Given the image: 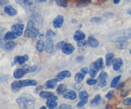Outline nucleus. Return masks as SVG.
<instances>
[{
  "label": "nucleus",
  "instance_id": "1",
  "mask_svg": "<svg viewBox=\"0 0 131 109\" xmlns=\"http://www.w3.org/2000/svg\"><path fill=\"white\" fill-rule=\"evenodd\" d=\"M16 102L21 108H31L34 106V98L27 94L22 95L19 98H17Z\"/></svg>",
  "mask_w": 131,
  "mask_h": 109
},
{
  "label": "nucleus",
  "instance_id": "2",
  "mask_svg": "<svg viewBox=\"0 0 131 109\" xmlns=\"http://www.w3.org/2000/svg\"><path fill=\"white\" fill-rule=\"evenodd\" d=\"M38 34H39V31H38V28H36V27L34 26L32 20L28 21V23H27V26H26V28H25L24 35H25L26 37L34 38V37H36Z\"/></svg>",
  "mask_w": 131,
  "mask_h": 109
},
{
  "label": "nucleus",
  "instance_id": "3",
  "mask_svg": "<svg viewBox=\"0 0 131 109\" xmlns=\"http://www.w3.org/2000/svg\"><path fill=\"white\" fill-rule=\"evenodd\" d=\"M131 37V28L126 29V31H122L120 32H117L114 35V37H112L113 42H122V41H128Z\"/></svg>",
  "mask_w": 131,
  "mask_h": 109
},
{
  "label": "nucleus",
  "instance_id": "4",
  "mask_svg": "<svg viewBox=\"0 0 131 109\" xmlns=\"http://www.w3.org/2000/svg\"><path fill=\"white\" fill-rule=\"evenodd\" d=\"M30 72V67L29 66H23L22 68H19L14 71L13 73V77L15 79H20L22 78L26 73H29Z\"/></svg>",
  "mask_w": 131,
  "mask_h": 109
},
{
  "label": "nucleus",
  "instance_id": "5",
  "mask_svg": "<svg viewBox=\"0 0 131 109\" xmlns=\"http://www.w3.org/2000/svg\"><path fill=\"white\" fill-rule=\"evenodd\" d=\"M23 31H24V25L22 23H15V24L12 25V31L16 34L17 37L20 36V35H22Z\"/></svg>",
  "mask_w": 131,
  "mask_h": 109
},
{
  "label": "nucleus",
  "instance_id": "6",
  "mask_svg": "<svg viewBox=\"0 0 131 109\" xmlns=\"http://www.w3.org/2000/svg\"><path fill=\"white\" fill-rule=\"evenodd\" d=\"M19 83V86L20 88H23V87H29V86H36L37 85V82L35 80H21V81H18Z\"/></svg>",
  "mask_w": 131,
  "mask_h": 109
},
{
  "label": "nucleus",
  "instance_id": "7",
  "mask_svg": "<svg viewBox=\"0 0 131 109\" xmlns=\"http://www.w3.org/2000/svg\"><path fill=\"white\" fill-rule=\"evenodd\" d=\"M64 16L62 15H59L57 16L53 20H52V25H53V27L54 28H61L62 26H63V24H64Z\"/></svg>",
  "mask_w": 131,
  "mask_h": 109
},
{
  "label": "nucleus",
  "instance_id": "8",
  "mask_svg": "<svg viewBox=\"0 0 131 109\" xmlns=\"http://www.w3.org/2000/svg\"><path fill=\"white\" fill-rule=\"evenodd\" d=\"M74 51H75V47H74V46H73L72 44L66 43L65 45H64V47H62V52H63L65 55H71V54L74 53Z\"/></svg>",
  "mask_w": 131,
  "mask_h": 109
},
{
  "label": "nucleus",
  "instance_id": "9",
  "mask_svg": "<svg viewBox=\"0 0 131 109\" xmlns=\"http://www.w3.org/2000/svg\"><path fill=\"white\" fill-rule=\"evenodd\" d=\"M64 98L66 99H70V100H75L77 98V93L75 90H66L63 94Z\"/></svg>",
  "mask_w": 131,
  "mask_h": 109
},
{
  "label": "nucleus",
  "instance_id": "10",
  "mask_svg": "<svg viewBox=\"0 0 131 109\" xmlns=\"http://www.w3.org/2000/svg\"><path fill=\"white\" fill-rule=\"evenodd\" d=\"M46 51L51 54L53 53L54 51V45H53V42L51 39V37H47V42H46Z\"/></svg>",
  "mask_w": 131,
  "mask_h": 109
},
{
  "label": "nucleus",
  "instance_id": "11",
  "mask_svg": "<svg viewBox=\"0 0 131 109\" xmlns=\"http://www.w3.org/2000/svg\"><path fill=\"white\" fill-rule=\"evenodd\" d=\"M122 66H123V60H122L121 58L114 59V60L112 61V67H113V70H114V71H119Z\"/></svg>",
  "mask_w": 131,
  "mask_h": 109
},
{
  "label": "nucleus",
  "instance_id": "12",
  "mask_svg": "<svg viewBox=\"0 0 131 109\" xmlns=\"http://www.w3.org/2000/svg\"><path fill=\"white\" fill-rule=\"evenodd\" d=\"M58 81H59L58 79H50V80L47 81V82L45 83L43 87L47 88V89H53V88L57 87V85H58Z\"/></svg>",
  "mask_w": 131,
  "mask_h": 109
},
{
  "label": "nucleus",
  "instance_id": "13",
  "mask_svg": "<svg viewBox=\"0 0 131 109\" xmlns=\"http://www.w3.org/2000/svg\"><path fill=\"white\" fill-rule=\"evenodd\" d=\"M58 98H49L47 99V107L49 109H53L58 107Z\"/></svg>",
  "mask_w": 131,
  "mask_h": 109
},
{
  "label": "nucleus",
  "instance_id": "14",
  "mask_svg": "<svg viewBox=\"0 0 131 109\" xmlns=\"http://www.w3.org/2000/svg\"><path fill=\"white\" fill-rule=\"evenodd\" d=\"M27 60H28V56H27V55L16 56V57L14 58V63H15V64H19V65H23Z\"/></svg>",
  "mask_w": 131,
  "mask_h": 109
},
{
  "label": "nucleus",
  "instance_id": "15",
  "mask_svg": "<svg viewBox=\"0 0 131 109\" xmlns=\"http://www.w3.org/2000/svg\"><path fill=\"white\" fill-rule=\"evenodd\" d=\"M87 45H89L91 47H98L99 46V42L94 37V36H89L88 39H87Z\"/></svg>",
  "mask_w": 131,
  "mask_h": 109
},
{
  "label": "nucleus",
  "instance_id": "16",
  "mask_svg": "<svg viewBox=\"0 0 131 109\" xmlns=\"http://www.w3.org/2000/svg\"><path fill=\"white\" fill-rule=\"evenodd\" d=\"M71 77V72L70 71H62V72H60L58 75H57V79L59 80V81H62V80H64L66 78H70Z\"/></svg>",
  "mask_w": 131,
  "mask_h": 109
},
{
  "label": "nucleus",
  "instance_id": "17",
  "mask_svg": "<svg viewBox=\"0 0 131 109\" xmlns=\"http://www.w3.org/2000/svg\"><path fill=\"white\" fill-rule=\"evenodd\" d=\"M39 96L43 99H49V98H58V96H56L53 93L49 92V91H40L39 92Z\"/></svg>",
  "mask_w": 131,
  "mask_h": 109
},
{
  "label": "nucleus",
  "instance_id": "18",
  "mask_svg": "<svg viewBox=\"0 0 131 109\" xmlns=\"http://www.w3.org/2000/svg\"><path fill=\"white\" fill-rule=\"evenodd\" d=\"M35 48L38 53H42L45 49H46V43L41 39H39L37 43H36V46H35Z\"/></svg>",
  "mask_w": 131,
  "mask_h": 109
},
{
  "label": "nucleus",
  "instance_id": "19",
  "mask_svg": "<svg viewBox=\"0 0 131 109\" xmlns=\"http://www.w3.org/2000/svg\"><path fill=\"white\" fill-rule=\"evenodd\" d=\"M113 60H114V55L112 53H108L106 55V58H105V66L110 67L112 65V61Z\"/></svg>",
  "mask_w": 131,
  "mask_h": 109
},
{
  "label": "nucleus",
  "instance_id": "20",
  "mask_svg": "<svg viewBox=\"0 0 131 109\" xmlns=\"http://www.w3.org/2000/svg\"><path fill=\"white\" fill-rule=\"evenodd\" d=\"M4 12H6V14H8V15H10V16H14L17 14L16 9L13 8V7H11V6H5Z\"/></svg>",
  "mask_w": 131,
  "mask_h": 109
},
{
  "label": "nucleus",
  "instance_id": "21",
  "mask_svg": "<svg viewBox=\"0 0 131 109\" xmlns=\"http://www.w3.org/2000/svg\"><path fill=\"white\" fill-rule=\"evenodd\" d=\"M74 39H75L76 42L85 39V33H84L82 31H77L74 33Z\"/></svg>",
  "mask_w": 131,
  "mask_h": 109
},
{
  "label": "nucleus",
  "instance_id": "22",
  "mask_svg": "<svg viewBox=\"0 0 131 109\" xmlns=\"http://www.w3.org/2000/svg\"><path fill=\"white\" fill-rule=\"evenodd\" d=\"M16 46V44L14 43V42H12V41H8L7 43H5L4 45H3V48L4 49H6V51H11V49H13L14 47Z\"/></svg>",
  "mask_w": 131,
  "mask_h": 109
},
{
  "label": "nucleus",
  "instance_id": "23",
  "mask_svg": "<svg viewBox=\"0 0 131 109\" xmlns=\"http://www.w3.org/2000/svg\"><path fill=\"white\" fill-rule=\"evenodd\" d=\"M17 37V35L13 32V31H7L5 34H4V39L6 41H13Z\"/></svg>",
  "mask_w": 131,
  "mask_h": 109
},
{
  "label": "nucleus",
  "instance_id": "24",
  "mask_svg": "<svg viewBox=\"0 0 131 109\" xmlns=\"http://www.w3.org/2000/svg\"><path fill=\"white\" fill-rule=\"evenodd\" d=\"M98 69L95 67V65H94V63L91 65V68L89 69V74H90V76H91V78H95L96 76H97V73H98Z\"/></svg>",
  "mask_w": 131,
  "mask_h": 109
},
{
  "label": "nucleus",
  "instance_id": "25",
  "mask_svg": "<svg viewBox=\"0 0 131 109\" xmlns=\"http://www.w3.org/2000/svg\"><path fill=\"white\" fill-rule=\"evenodd\" d=\"M94 65H95V67L98 69L99 71L100 70H103L104 68H105V64H104V60L102 59V58H99L98 60L96 61V62L94 63Z\"/></svg>",
  "mask_w": 131,
  "mask_h": 109
},
{
  "label": "nucleus",
  "instance_id": "26",
  "mask_svg": "<svg viewBox=\"0 0 131 109\" xmlns=\"http://www.w3.org/2000/svg\"><path fill=\"white\" fill-rule=\"evenodd\" d=\"M116 47L120 49H124L128 47V42L127 41H122V42H116Z\"/></svg>",
  "mask_w": 131,
  "mask_h": 109
},
{
  "label": "nucleus",
  "instance_id": "27",
  "mask_svg": "<svg viewBox=\"0 0 131 109\" xmlns=\"http://www.w3.org/2000/svg\"><path fill=\"white\" fill-rule=\"evenodd\" d=\"M120 79H121V76H120V75H119V76H116L115 78L112 79L111 84H110L111 88H115V87H117V85H118V84H119V82H120Z\"/></svg>",
  "mask_w": 131,
  "mask_h": 109
},
{
  "label": "nucleus",
  "instance_id": "28",
  "mask_svg": "<svg viewBox=\"0 0 131 109\" xmlns=\"http://www.w3.org/2000/svg\"><path fill=\"white\" fill-rule=\"evenodd\" d=\"M66 90H67L66 84H60V85L58 86V88H57V93L60 94V95H63Z\"/></svg>",
  "mask_w": 131,
  "mask_h": 109
},
{
  "label": "nucleus",
  "instance_id": "29",
  "mask_svg": "<svg viewBox=\"0 0 131 109\" xmlns=\"http://www.w3.org/2000/svg\"><path fill=\"white\" fill-rule=\"evenodd\" d=\"M85 78V74H83L82 72H80V73H77L76 75H75V81L77 82V83H80V82H82L83 80Z\"/></svg>",
  "mask_w": 131,
  "mask_h": 109
},
{
  "label": "nucleus",
  "instance_id": "30",
  "mask_svg": "<svg viewBox=\"0 0 131 109\" xmlns=\"http://www.w3.org/2000/svg\"><path fill=\"white\" fill-rule=\"evenodd\" d=\"M16 2L22 6H30L31 5V0H16Z\"/></svg>",
  "mask_w": 131,
  "mask_h": 109
},
{
  "label": "nucleus",
  "instance_id": "31",
  "mask_svg": "<svg viewBox=\"0 0 131 109\" xmlns=\"http://www.w3.org/2000/svg\"><path fill=\"white\" fill-rule=\"evenodd\" d=\"M100 101H101V96H100V95H96V96L92 99L91 104H92V105H98L99 103H100Z\"/></svg>",
  "mask_w": 131,
  "mask_h": 109
},
{
  "label": "nucleus",
  "instance_id": "32",
  "mask_svg": "<svg viewBox=\"0 0 131 109\" xmlns=\"http://www.w3.org/2000/svg\"><path fill=\"white\" fill-rule=\"evenodd\" d=\"M107 78H108V74L106 73V72H101L100 74H99V81H106L107 80Z\"/></svg>",
  "mask_w": 131,
  "mask_h": 109
},
{
  "label": "nucleus",
  "instance_id": "33",
  "mask_svg": "<svg viewBox=\"0 0 131 109\" xmlns=\"http://www.w3.org/2000/svg\"><path fill=\"white\" fill-rule=\"evenodd\" d=\"M92 0H77V5L78 6H84V5H88Z\"/></svg>",
  "mask_w": 131,
  "mask_h": 109
},
{
  "label": "nucleus",
  "instance_id": "34",
  "mask_svg": "<svg viewBox=\"0 0 131 109\" xmlns=\"http://www.w3.org/2000/svg\"><path fill=\"white\" fill-rule=\"evenodd\" d=\"M98 83V81L96 80L95 78H90L87 80V85H90V86H94Z\"/></svg>",
  "mask_w": 131,
  "mask_h": 109
},
{
  "label": "nucleus",
  "instance_id": "35",
  "mask_svg": "<svg viewBox=\"0 0 131 109\" xmlns=\"http://www.w3.org/2000/svg\"><path fill=\"white\" fill-rule=\"evenodd\" d=\"M79 97H80V99H88L89 98V93L87 91H81L79 94Z\"/></svg>",
  "mask_w": 131,
  "mask_h": 109
},
{
  "label": "nucleus",
  "instance_id": "36",
  "mask_svg": "<svg viewBox=\"0 0 131 109\" xmlns=\"http://www.w3.org/2000/svg\"><path fill=\"white\" fill-rule=\"evenodd\" d=\"M54 1H56L57 4L60 5V6H63V7H67V6H68V2H67L66 0H54Z\"/></svg>",
  "mask_w": 131,
  "mask_h": 109
},
{
  "label": "nucleus",
  "instance_id": "37",
  "mask_svg": "<svg viewBox=\"0 0 131 109\" xmlns=\"http://www.w3.org/2000/svg\"><path fill=\"white\" fill-rule=\"evenodd\" d=\"M122 103H123L124 105H126V106L131 105V97H126V98H124L123 101H122Z\"/></svg>",
  "mask_w": 131,
  "mask_h": 109
},
{
  "label": "nucleus",
  "instance_id": "38",
  "mask_svg": "<svg viewBox=\"0 0 131 109\" xmlns=\"http://www.w3.org/2000/svg\"><path fill=\"white\" fill-rule=\"evenodd\" d=\"M106 98H107L108 100H112V99L114 98V91H113V90L109 91L108 93L106 94Z\"/></svg>",
  "mask_w": 131,
  "mask_h": 109
},
{
  "label": "nucleus",
  "instance_id": "39",
  "mask_svg": "<svg viewBox=\"0 0 131 109\" xmlns=\"http://www.w3.org/2000/svg\"><path fill=\"white\" fill-rule=\"evenodd\" d=\"M87 101H88V99H81V101L77 104V106H78V107H82V106H84V105L87 103Z\"/></svg>",
  "mask_w": 131,
  "mask_h": 109
},
{
  "label": "nucleus",
  "instance_id": "40",
  "mask_svg": "<svg viewBox=\"0 0 131 109\" xmlns=\"http://www.w3.org/2000/svg\"><path fill=\"white\" fill-rule=\"evenodd\" d=\"M3 39H4V35H3L2 31H0V47H3V45L5 44V43L3 42Z\"/></svg>",
  "mask_w": 131,
  "mask_h": 109
},
{
  "label": "nucleus",
  "instance_id": "41",
  "mask_svg": "<svg viewBox=\"0 0 131 109\" xmlns=\"http://www.w3.org/2000/svg\"><path fill=\"white\" fill-rule=\"evenodd\" d=\"M46 36H47V37H52V36H54V32L51 31H47Z\"/></svg>",
  "mask_w": 131,
  "mask_h": 109
},
{
  "label": "nucleus",
  "instance_id": "42",
  "mask_svg": "<svg viewBox=\"0 0 131 109\" xmlns=\"http://www.w3.org/2000/svg\"><path fill=\"white\" fill-rule=\"evenodd\" d=\"M59 108L60 109H70V108H72V106H71V105H67V104H62V105L59 106Z\"/></svg>",
  "mask_w": 131,
  "mask_h": 109
},
{
  "label": "nucleus",
  "instance_id": "43",
  "mask_svg": "<svg viewBox=\"0 0 131 109\" xmlns=\"http://www.w3.org/2000/svg\"><path fill=\"white\" fill-rule=\"evenodd\" d=\"M77 43H78V47H83V46H85V45L87 44V42H86L85 39L79 41V42H77Z\"/></svg>",
  "mask_w": 131,
  "mask_h": 109
},
{
  "label": "nucleus",
  "instance_id": "44",
  "mask_svg": "<svg viewBox=\"0 0 131 109\" xmlns=\"http://www.w3.org/2000/svg\"><path fill=\"white\" fill-rule=\"evenodd\" d=\"M81 72H82L83 74H85V75H86V74H88V73H89V68L84 67V68H82V69H81Z\"/></svg>",
  "mask_w": 131,
  "mask_h": 109
},
{
  "label": "nucleus",
  "instance_id": "45",
  "mask_svg": "<svg viewBox=\"0 0 131 109\" xmlns=\"http://www.w3.org/2000/svg\"><path fill=\"white\" fill-rule=\"evenodd\" d=\"M65 44H66L65 42H60V43L57 45V47H58V48H60V49H62V47H64V45H65Z\"/></svg>",
  "mask_w": 131,
  "mask_h": 109
},
{
  "label": "nucleus",
  "instance_id": "46",
  "mask_svg": "<svg viewBox=\"0 0 131 109\" xmlns=\"http://www.w3.org/2000/svg\"><path fill=\"white\" fill-rule=\"evenodd\" d=\"M107 85V82L106 81H99V86L100 87H105Z\"/></svg>",
  "mask_w": 131,
  "mask_h": 109
},
{
  "label": "nucleus",
  "instance_id": "47",
  "mask_svg": "<svg viewBox=\"0 0 131 109\" xmlns=\"http://www.w3.org/2000/svg\"><path fill=\"white\" fill-rule=\"evenodd\" d=\"M100 18L99 17H94V18H92L91 19V22H100Z\"/></svg>",
  "mask_w": 131,
  "mask_h": 109
},
{
  "label": "nucleus",
  "instance_id": "48",
  "mask_svg": "<svg viewBox=\"0 0 131 109\" xmlns=\"http://www.w3.org/2000/svg\"><path fill=\"white\" fill-rule=\"evenodd\" d=\"M75 88H76V89H81V88H82V85H81V84H76V85H75Z\"/></svg>",
  "mask_w": 131,
  "mask_h": 109
},
{
  "label": "nucleus",
  "instance_id": "49",
  "mask_svg": "<svg viewBox=\"0 0 131 109\" xmlns=\"http://www.w3.org/2000/svg\"><path fill=\"white\" fill-rule=\"evenodd\" d=\"M8 2V0H0V5H2V4H6Z\"/></svg>",
  "mask_w": 131,
  "mask_h": 109
},
{
  "label": "nucleus",
  "instance_id": "50",
  "mask_svg": "<svg viewBox=\"0 0 131 109\" xmlns=\"http://www.w3.org/2000/svg\"><path fill=\"white\" fill-rule=\"evenodd\" d=\"M41 88H42L41 86H38V87H37V88L35 89V92H36V93H37V92H40V90H41Z\"/></svg>",
  "mask_w": 131,
  "mask_h": 109
},
{
  "label": "nucleus",
  "instance_id": "51",
  "mask_svg": "<svg viewBox=\"0 0 131 109\" xmlns=\"http://www.w3.org/2000/svg\"><path fill=\"white\" fill-rule=\"evenodd\" d=\"M83 59H84V57H78V58H77V61H78V62H82Z\"/></svg>",
  "mask_w": 131,
  "mask_h": 109
},
{
  "label": "nucleus",
  "instance_id": "52",
  "mask_svg": "<svg viewBox=\"0 0 131 109\" xmlns=\"http://www.w3.org/2000/svg\"><path fill=\"white\" fill-rule=\"evenodd\" d=\"M121 0H113V2H114V4H118L119 2H120Z\"/></svg>",
  "mask_w": 131,
  "mask_h": 109
},
{
  "label": "nucleus",
  "instance_id": "53",
  "mask_svg": "<svg viewBox=\"0 0 131 109\" xmlns=\"http://www.w3.org/2000/svg\"><path fill=\"white\" fill-rule=\"evenodd\" d=\"M127 13H128V14H129V15L131 16V8L129 9V10H128V11H127Z\"/></svg>",
  "mask_w": 131,
  "mask_h": 109
},
{
  "label": "nucleus",
  "instance_id": "54",
  "mask_svg": "<svg viewBox=\"0 0 131 109\" xmlns=\"http://www.w3.org/2000/svg\"><path fill=\"white\" fill-rule=\"evenodd\" d=\"M37 1H38V2H46L47 0H37Z\"/></svg>",
  "mask_w": 131,
  "mask_h": 109
},
{
  "label": "nucleus",
  "instance_id": "55",
  "mask_svg": "<svg viewBox=\"0 0 131 109\" xmlns=\"http://www.w3.org/2000/svg\"><path fill=\"white\" fill-rule=\"evenodd\" d=\"M129 53H130V54H131V49H130V52H129Z\"/></svg>",
  "mask_w": 131,
  "mask_h": 109
}]
</instances>
